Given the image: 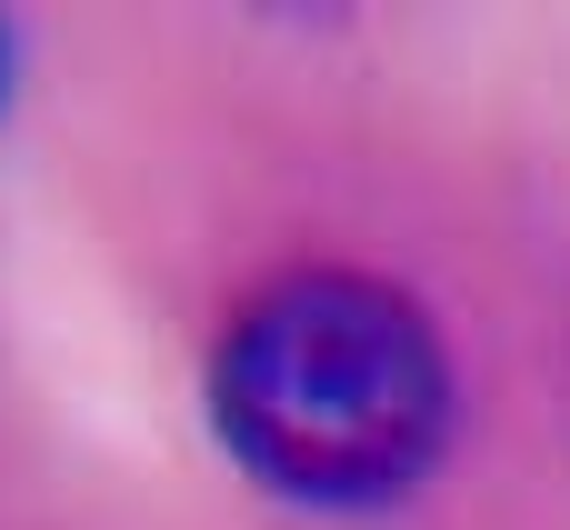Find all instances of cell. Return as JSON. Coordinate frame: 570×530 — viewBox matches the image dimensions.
<instances>
[{"label":"cell","instance_id":"2","mask_svg":"<svg viewBox=\"0 0 570 530\" xmlns=\"http://www.w3.org/2000/svg\"><path fill=\"white\" fill-rule=\"evenodd\" d=\"M0 100H10V20H0Z\"/></svg>","mask_w":570,"mask_h":530},{"label":"cell","instance_id":"1","mask_svg":"<svg viewBox=\"0 0 570 530\" xmlns=\"http://www.w3.org/2000/svg\"><path fill=\"white\" fill-rule=\"evenodd\" d=\"M220 451L301 511H381L451 451V351L371 271H291L210 351Z\"/></svg>","mask_w":570,"mask_h":530}]
</instances>
